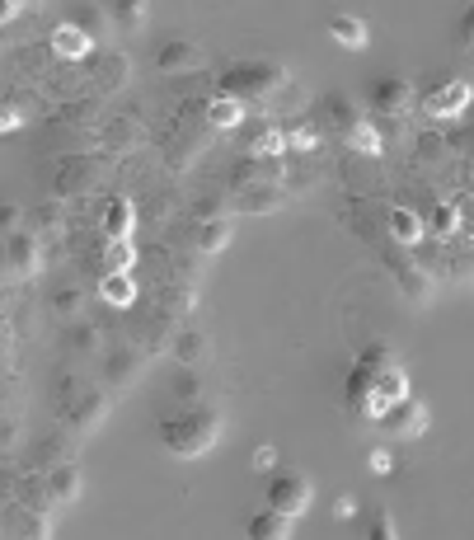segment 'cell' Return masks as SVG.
<instances>
[{"instance_id":"6da1fadb","label":"cell","mask_w":474,"mask_h":540,"mask_svg":"<svg viewBox=\"0 0 474 540\" xmlns=\"http://www.w3.org/2000/svg\"><path fill=\"white\" fill-rule=\"evenodd\" d=\"M160 437H165V447L174 451V456L193 461V456L216 447V437H221V414H216V409H188V414H179V418H165Z\"/></svg>"},{"instance_id":"7a4b0ae2","label":"cell","mask_w":474,"mask_h":540,"mask_svg":"<svg viewBox=\"0 0 474 540\" xmlns=\"http://www.w3.org/2000/svg\"><path fill=\"white\" fill-rule=\"evenodd\" d=\"M287 85V66H273V62H240L230 66V71H221V94H230V99H268V94H277Z\"/></svg>"},{"instance_id":"3957f363","label":"cell","mask_w":474,"mask_h":540,"mask_svg":"<svg viewBox=\"0 0 474 540\" xmlns=\"http://www.w3.org/2000/svg\"><path fill=\"white\" fill-rule=\"evenodd\" d=\"M310 503H315V484H310L306 475H296V470H277L273 479H268V508L282 512V517H301V512H310Z\"/></svg>"},{"instance_id":"277c9868","label":"cell","mask_w":474,"mask_h":540,"mask_svg":"<svg viewBox=\"0 0 474 540\" xmlns=\"http://www.w3.org/2000/svg\"><path fill=\"white\" fill-rule=\"evenodd\" d=\"M470 99H474V85L470 80H442V85H432L418 104H423V113L428 118H437V123H451V118H460L465 108H470Z\"/></svg>"},{"instance_id":"5b68a950","label":"cell","mask_w":474,"mask_h":540,"mask_svg":"<svg viewBox=\"0 0 474 540\" xmlns=\"http://www.w3.org/2000/svg\"><path fill=\"white\" fill-rule=\"evenodd\" d=\"M47 52L57 62H90L99 47H94L90 29H80L76 19H62V24H52V33H47Z\"/></svg>"},{"instance_id":"8992f818","label":"cell","mask_w":474,"mask_h":540,"mask_svg":"<svg viewBox=\"0 0 474 540\" xmlns=\"http://www.w3.org/2000/svg\"><path fill=\"white\" fill-rule=\"evenodd\" d=\"M5 263H10V278L15 282H33L43 273V240L33 231H15L5 240Z\"/></svg>"},{"instance_id":"52a82bcc","label":"cell","mask_w":474,"mask_h":540,"mask_svg":"<svg viewBox=\"0 0 474 540\" xmlns=\"http://www.w3.org/2000/svg\"><path fill=\"white\" fill-rule=\"evenodd\" d=\"M62 418H66V428L94 432L108 418V390H80V395H71L62 404Z\"/></svg>"},{"instance_id":"ba28073f","label":"cell","mask_w":474,"mask_h":540,"mask_svg":"<svg viewBox=\"0 0 474 540\" xmlns=\"http://www.w3.org/2000/svg\"><path fill=\"white\" fill-rule=\"evenodd\" d=\"M385 235H390L399 249H413V245H423V240H428V221L413 212V207L395 202V207H385Z\"/></svg>"},{"instance_id":"9c48e42d","label":"cell","mask_w":474,"mask_h":540,"mask_svg":"<svg viewBox=\"0 0 474 540\" xmlns=\"http://www.w3.org/2000/svg\"><path fill=\"white\" fill-rule=\"evenodd\" d=\"M287 174L282 160H263V155H245V160H235V170H230V188L235 193H245V188H259V184H277Z\"/></svg>"},{"instance_id":"30bf717a","label":"cell","mask_w":474,"mask_h":540,"mask_svg":"<svg viewBox=\"0 0 474 540\" xmlns=\"http://www.w3.org/2000/svg\"><path fill=\"white\" fill-rule=\"evenodd\" d=\"M132 76V62H127V52H94L90 57V80L99 94H118Z\"/></svg>"},{"instance_id":"8fae6325","label":"cell","mask_w":474,"mask_h":540,"mask_svg":"<svg viewBox=\"0 0 474 540\" xmlns=\"http://www.w3.org/2000/svg\"><path fill=\"white\" fill-rule=\"evenodd\" d=\"M94 188V165L85 160V155H71V160H62V170L52 174V193L62 202H71V198H85Z\"/></svg>"},{"instance_id":"7c38bea8","label":"cell","mask_w":474,"mask_h":540,"mask_svg":"<svg viewBox=\"0 0 474 540\" xmlns=\"http://www.w3.org/2000/svg\"><path fill=\"white\" fill-rule=\"evenodd\" d=\"M80 470H76V461H62V465H47V475H43V498L52 503V508H62V503H76L80 498Z\"/></svg>"},{"instance_id":"4fadbf2b","label":"cell","mask_w":474,"mask_h":540,"mask_svg":"<svg viewBox=\"0 0 474 540\" xmlns=\"http://www.w3.org/2000/svg\"><path fill=\"white\" fill-rule=\"evenodd\" d=\"M428 404H418V400H399L390 404V414L381 418V428L390 432V437H423L428 432Z\"/></svg>"},{"instance_id":"5bb4252c","label":"cell","mask_w":474,"mask_h":540,"mask_svg":"<svg viewBox=\"0 0 474 540\" xmlns=\"http://www.w3.org/2000/svg\"><path fill=\"white\" fill-rule=\"evenodd\" d=\"M202 52L193 38H169V43H160V52H155V66L165 71V76H174V71H193V66H202Z\"/></svg>"},{"instance_id":"9a60e30c","label":"cell","mask_w":474,"mask_h":540,"mask_svg":"<svg viewBox=\"0 0 474 540\" xmlns=\"http://www.w3.org/2000/svg\"><path fill=\"white\" fill-rule=\"evenodd\" d=\"M202 123L212 127V132H235V127H245V104L230 99V94H212L202 104Z\"/></svg>"},{"instance_id":"2e32d148","label":"cell","mask_w":474,"mask_h":540,"mask_svg":"<svg viewBox=\"0 0 474 540\" xmlns=\"http://www.w3.org/2000/svg\"><path fill=\"white\" fill-rule=\"evenodd\" d=\"M371 104H376V113H390V118H399V113L413 104V85H409L404 76L376 80V90H371Z\"/></svg>"},{"instance_id":"e0dca14e","label":"cell","mask_w":474,"mask_h":540,"mask_svg":"<svg viewBox=\"0 0 474 540\" xmlns=\"http://www.w3.org/2000/svg\"><path fill=\"white\" fill-rule=\"evenodd\" d=\"M385 263H390V273H395V282L404 287V296H409V301H418V306H423V301L432 296V282L423 278V268H418L413 259H404V254H385Z\"/></svg>"},{"instance_id":"ac0fdd59","label":"cell","mask_w":474,"mask_h":540,"mask_svg":"<svg viewBox=\"0 0 474 540\" xmlns=\"http://www.w3.org/2000/svg\"><path fill=\"white\" fill-rule=\"evenodd\" d=\"M324 33H329L338 47H348V52H362V47H367V38H371L367 24H362L357 15H348V10H334V15L324 19Z\"/></svg>"},{"instance_id":"d6986e66","label":"cell","mask_w":474,"mask_h":540,"mask_svg":"<svg viewBox=\"0 0 474 540\" xmlns=\"http://www.w3.org/2000/svg\"><path fill=\"white\" fill-rule=\"evenodd\" d=\"M287 202V193L277 184H259V188H245V193H235V202H230V212H245V216H268L277 212Z\"/></svg>"},{"instance_id":"ffe728a7","label":"cell","mask_w":474,"mask_h":540,"mask_svg":"<svg viewBox=\"0 0 474 540\" xmlns=\"http://www.w3.org/2000/svg\"><path fill=\"white\" fill-rule=\"evenodd\" d=\"M132 231H137V207H132V198H108L104 207V235L108 240H132Z\"/></svg>"},{"instance_id":"44dd1931","label":"cell","mask_w":474,"mask_h":540,"mask_svg":"<svg viewBox=\"0 0 474 540\" xmlns=\"http://www.w3.org/2000/svg\"><path fill=\"white\" fill-rule=\"evenodd\" d=\"M245 151L249 155H263V160H282V151H287V132L273 123H254L245 137Z\"/></svg>"},{"instance_id":"7402d4cb","label":"cell","mask_w":474,"mask_h":540,"mask_svg":"<svg viewBox=\"0 0 474 540\" xmlns=\"http://www.w3.org/2000/svg\"><path fill=\"white\" fill-rule=\"evenodd\" d=\"M245 540H291V517H282L273 508L254 512L245 522Z\"/></svg>"},{"instance_id":"603a6c76","label":"cell","mask_w":474,"mask_h":540,"mask_svg":"<svg viewBox=\"0 0 474 540\" xmlns=\"http://www.w3.org/2000/svg\"><path fill=\"white\" fill-rule=\"evenodd\" d=\"M99 301H104L108 310L132 306V301H137V282H132V273H104V278H99Z\"/></svg>"},{"instance_id":"cb8c5ba5","label":"cell","mask_w":474,"mask_h":540,"mask_svg":"<svg viewBox=\"0 0 474 540\" xmlns=\"http://www.w3.org/2000/svg\"><path fill=\"white\" fill-rule=\"evenodd\" d=\"M230 216H212V221H198L193 226V249H202V254H221V249L230 245Z\"/></svg>"},{"instance_id":"d4e9b609","label":"cell","mask_w":474,"mask_h":540,"mask_svg":"<svg viewBox=\"0 0 474 540\" xmlns=\"http://www.w3.org/2000/svg\"><path fill=\"white\" fill-rule=\"evenodd\" d=\"M371 395H381L385 404L409 400V371H404V367H395V362H390V367H385V371H376V376H371Z\"/></svg>"},{"instance_id":"484cf974","label":"cell","mask_w":474,"mask_h":540,"mask_svg":"<svg viewBox=\"0 0 474 540\" xmlns=\"http://www.w3.org/2000/svg\"><path fill=\"white\" fill-rule=\"evenodd\" d=\"M169 353H174V362H184V367H198V362H207V334L202 329H179L169 339Z\"/></svg>"},{"instance_id":"4316f807","label":"cell","mask_w":474,"mask_h":540,"mask_svg":"<svg viewBox=\"0 0 474 540\" xmlns=\"http://www.w3.org/2000/svg\"><path fill=\"white\" fill-rule=\"evenodd\" d=\"M104 141H108V151H137L141 141H146V132H141V118H108Z\"/></svg>"},{"instance_id":"83f0119b","label":"cell","mask_w":474,"mask_h":540,"mask_svg":"<svg viewBox=\"0 0 474 540\" xmlns=\"http://www.w3.org/2000/svg\"><path fill=\"white\" fill-rule=\"evenodd\" d=\"M141 367H146V353H137V348H123V353H113V357H108L104 381H108V386H123V381H137Z\"/></svg>"},{"instance_id":"f1b7e54d","label":"cell","mask_w":474,"mask_h":540,"mask_svg":"<svg viewBox=\"0 0 474 540\" xmlns=\"http://www.w3.org/2000/svg\"><path fill=\"white\" fill-rule=\"evenodd\" d=\"M320 108H324V118H329V127H338V132H343V137H348L352 127L362 123V118H357V108H352V99L348 94H338V90H329L320 99Z\"/></svg>"},{"instance_id":"f546056e","label":"cell","mask_w":474,"mask_h":540,"mask_svg":"<svg viewBox=\"0 0 474 540\" xmlns=\"http://www.w3.org/2000/svg\"><path fill=\"white\" fill-rule=\"evenodd\" d=\"M104 15L113 29H141L146 15H151V5L146 0H113V5H104Z\"/></svg>"},{"instance_id":"4dcf8cb0","label":"cell","mask_w":474,"mask_h":540,"mask_svg":"<svg viewBox=\"0 0 474 540\" xmlns=\"http://www.w3.org/2000/svg\"><path fill=\"white\" fill-rule=\"evenodd\" d=\"M348 146L352 155H362V160H381L385 155V137H381V127H371V123H357L348 132Z\"/></svg>"},{"instance_id":"1f68e13d","label":"cell","mask_w":474,"mask_h":540,"mask_svg":"<svg viewBox=\"0 0 474 540\" xmlns=\"http://www.w3.org/2000/svg\"><path fill=\"white\" fill-rule=\"evenodd\" d=\"M99 268L104 273H132L137 268V245L132 240H108L104 254H99Z\"/></svg>"},{"instance_id":"d6a6232c","label":"cell","mask_w":474,"mask_h":540,"mask_svg":"<svg viewBox=\"0 0 474 540\" xmlns=\"http://www.w3.org/2000/svg\"><path fill=\"white\" fill-rule=\"evenodd\" d=\"M15 540H52V517L47 512H38V508H24V512H15Z\"/></svg>"},{"instance_id":"836d02e7","label":"cell","mask_w":474,"mask_h":540,"mask_svg":"<svg viewBox=\"0 0 474 540\" xmlns=\"http://www.w3.org/2000/svg\"><path fill=\"white\" fill-rule=\"evenodd\" d=\"M52 315H62V320H80V310H85V287H76V282H66V287H57L52 292Z\"/></svg>"},{"instance_id":"e575fe53","label":"cell","mask_w":474,"mask_h":540,"mask_svg":"<svg viewBox=\"0 0 474 540\" xmlns=\"http://www.w3.org/2000/svg\"><path fill=\"white\" fill-rule=\"evenodd\" d=\"M413 155L428 160V165H442L446 155H451V141H446V132H418L413 137Z\"/></svg>"},{"instance_id":"d590c367","label":"cell","mask_w":474,"mask_h":540,"mask_svg":"<svg viewBox=\"0 0 474 540\" xmlns=\"http://www.w3.org/2000/svg\"><path fill=\"white\" fill-rule=\"evenodd\" d=\"M390 353H395V348H390V343H381V339L367 343V348L357 353V371H367V376H376V371H385L390 362H395Z\"/></svg>"},{"instance_id":"8d00e7d4","label":"cell","mask_w":474,"mask_h":540,"mask_svg":"<svg viewBox=\"0 0 474 540\" xmlns=\"http://www.w3.org/2000/svg\"><path fill=\"white\" fill-rule=\"evenodd\" d=\"M428 231L437 235V240H451V235L460 231V207H456V202H442V207H437V212H432Z\"/></svg>"},{"instance_id":"74e56055","label":"cell","mask_w":474,"mask_h":540,"mask_svg":"<svg viewBox=\"0 0 474 540\" xmlns=\"http://www.w3.org/2000/svg\"><path fill=\"white\" fill-rule=\"evenodd\" d=\"M320 141H324V132H320L315 123H296V127L287 132V146H296V151H315Z\"/></svg>"},{"instance_id":"f35d334b","label":"cell","mask_w":474,"mask_h":540,"mask_svg":"<svg viewBox=\"0 0 474 540\" xmlns=\"http://www.w3.org/2000/svg\"><path fill=\"white\" fill-rule=\"evenodd\" d=\"M99 329H94V324H76V329H71V348H76V353H94V348H99Z\"/></svg>"},{"instance_id":"ab89813d","label":"cell","mask_w":474,"mask_h":540,"mask_svg":"<svg viewBox=\"0 0 474 540\" xmlns=\"http://www.w3.org/2000/svg\"><path fill=\"white\" fill-rule=\"evenodd\" d=\"M47 57H52V52H43V47H19V66H24L29 76H43Z\"/></svg>"},{"instance_id":"60d3db41","label":"cell","mask_w":474,"mask_h":540,"mask_svg":"<svg viewBox=\"0 0 474 540\" xmlns=\"http://www.w3.org/2000/svg\"><path fill=\"white\" fill-rule=\"evenodd\" d=\"M456 47H460V52H470V57H474V5H465V15H460Z\"/></svg>"},{"instance_id":"b9f144b4","label":"cell","mask_w":474,"mask_h":540,"mask_svg":"<svg viewBox=\"0 0 474 540\" xmlns=\"http://www.w3.org/2000/svg\"><path fill=\"white\" fill-rule=\"evenodd\" d=\"M367 540H399V531H395V517H390V512H376V517H371V531H367Z\"/></svg>"},{"instance_id":"7bdbcfd3","label":"cell","mask_w":474,"mask_h":540,"mask_svg":"<svg viewBox=\"0 0 474 540\" xmlns=\"http://www.w3.org/2000/svg\"><path fill=\"white\" fill-rule=\"evenodd\" d=\"M15 231H19V207L15 202H0V245H5Z\"/></svg>"},{"instance_id":"ee69618b","label":"cell","mask_w":474,"mask_h":540,"mask_svg":"<svg viewBox=\"0 0 474 540\" xmlns=\"http://www.w3.org/2000/svg\"><path fill=\"white\" fill-rule=\"evenodd\" d=\"M29 15V5L24 0H0V24H10V19H24Z\"/></svg>"},{"instance_id":"f6af8a7d","label":"cell","mask_w":474,"mask_h":540,"mask_svg":"<svg viewBox=\"0 0 474 540\" xmlns=\"http://www.w3.org/2000/svg\"><path fill=\"white\" fill-rule=\"evenodd\" d=\"M395 470V456L390 451H371V475H390Z\"/></svg>"},{"instance_id":"bcb514c9","label":"cell","mask_w":474,"mask_h":540,"mask_svg":"<svg viewBox=\"0 0 474 540\" xmlns=\"http://www.w3.org/2000/svg\"><path fill=\"white\" fill-rule=\"evenodd\" d=\"M446 141H451V151H474V127L470 132H446Z\"/></svg>"},{"instance_id":"7dc6e473","label":"cell","mask_w":474,"mask_h":540,"mask_svg":"<svg viewBox=\"0 0 474 540\" xmlns=\"http://www.w3.org/2000/svg\"><path fill=\"white\" fill-rule=\"evenodd\" d=\"M15 127H24V118H19L15 108H5V104H0V132H15Z\"/></svg>"},{"instance_id":"c3c4849f","label":"cell","mask_w":474,"mask_h":540,"mask_svg":"<svg viewBox=\"0 0 474 540\" xmlns=\"http://www.w3.org/2000/svg\"><path fill=\"white\" fill-rule=\"evenodd\" d=\"M357 508H362V503H357V494H343V498L334 503L338 517H357Z\"/></svg>"},{"instance_id":"681fc988","label":"cell","mask_w":474,"mask_h":540,"mask_svg":"<svg viewBox=\"0 0 474 540\" xmlns=\"http://www.w3.org/2000/svg\"><path fill=\"white\" fill-rule=\"evenodd\" d=\"M273 461H277L273 447H259V451H254V470H273Z\"/></svg>"},{"instance_id":"f907efd6","label":"cell","mask_w":474,"mask_h":540,"mask_svg":"<svg viewBox=\"0 0 474 540\" xmlns=\"http://www.w3.org/2000/svg\"><path fill=\"white\" fill-rule=\"evenodd\" d=\"M5 442H10V423L0 418V447H5Z\"/></svg>"}]
</instances>
